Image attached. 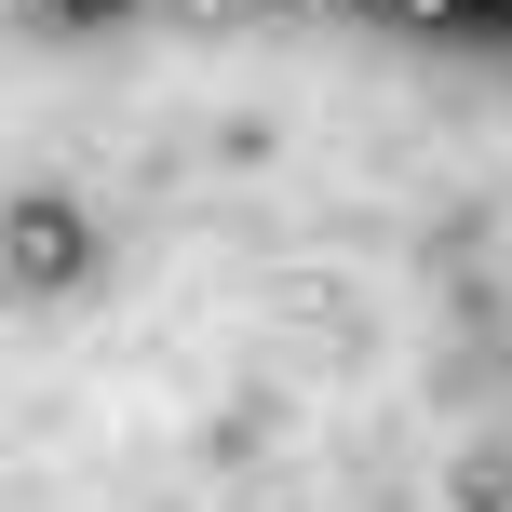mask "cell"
I'll use <instances>...</instances> for the list:
<instances>
[{"label": "cell", "instance_id": "cell-2", "mask_svg": "<svg viewBox=\"0 0 512 512\" xmlns=\"http://www.w3.org/2000/svg\"><path fill=\"white\" fill-rule=\"evenodd\" d=\"M364 14H418V27H445V14H472V0H364Z\"/></svg>", "mask_w": 512, "mask_h": 512}, {"label": "cell", "instance_id": "cell-1", "mask_svg": "<svg viewBox=\"0 0 512 512\" xmlns=\"http://www.w3.org/2000/svg\"><path fill=\"white\" fill-rule=\"evenodd\" d=\"M81 256H95V243H81L68 203H14V283H68Z\"/></svg>", "mask_w": 512, "mask_h": 512}, {"label": "cell", "instance_id": "cell-4", "mask_svg": "<svg viewBox=\"0 0 512 512\" xmlns=\"http://www.w3.org/2000/svg\"><path fill=\"white\" fill-rule=\"evenodd\" d=\"M486 14H512V0H486Z\"/></svg>", "mask_w": 512, "mask_h": 512}, {"label": "cell", "instance_id": "cell-3", "mask_svg": "<svg viewBox=\"0 0 512 512\" xmlns=\"http://www.w3.org/2000/svg\"><path fill=\"white\" fill-rule=\"evenodd\" d=\"M54 14H81V27H95V14H122V0H54Z\"/></svg>", "mask_w": 512, "mask_h": 512}]
</instances>
